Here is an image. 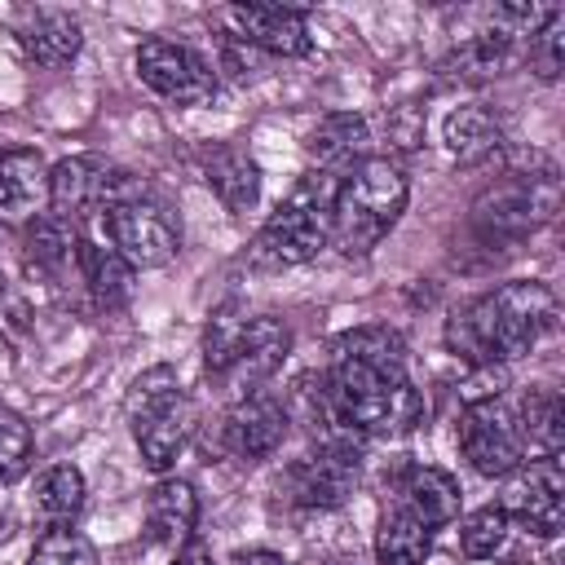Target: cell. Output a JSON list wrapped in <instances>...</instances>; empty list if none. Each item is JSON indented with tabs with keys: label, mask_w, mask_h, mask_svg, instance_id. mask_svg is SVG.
<instances>
[{
	"label": "cell",
	"mask_w": 565,
	"mask_h": 565,
	"mask_svg": "<svg viewBox=\"0 0 565 565\" xmlns=\"http://www.w3.org/2000/svg\"><path fill=\"white\" fill-rule=\"evenodd\" d=\"M406 199H411V181L397 159L388 154L358 159L335 185L327 247H335L340 256H366L397 225V216L406 212Z\"/></svg>",
	"instance_id": "6da1fadb"
},
{
	"label": "cell",
	"mask_w": 565,
	"mask_h": 565,
	"mask_svg": "<svg viewBox=\"0 0 565 565\" xmlns=\"http://www.w3.org/2000/svg\"><path fill=\"white\" fill-rule=\"evenodd\" d=\"M291 353V327L274 313L234 318L221 309L203 335V366L207 380H216L234 402L247 393H260Z\"/></svg>",
	"instance_id": "7a4b0ae2"
},
{
	"label": "cell",
	"mask_w": 565,
	"mask_h": 565,
	"mask_svg": "<svg viewBox=\"0 0 565 565\" xmlns=\"http://www.w3.org/2000/svg\"><path fill=\"white\" fill-rule=\"evenodd\" d=\"M340 177L344 172H327V168L309 172L278 203V212L256 230L252 260L269 265V269H291V265L313 260L327 247V234H331V199H335Z\"/></svg>",
	"instance_id": "3957f363"
},
{
	"label": "cell",
	"mask_w": 565,
	"mask_h": 565,
	"mask_svg": "<svg viewBox=\"0 0 565 565\" xmlns=\"http://www.w3.org/2000/svg\"><path fill=\"white\" fill-rule=\"evenodd\" d=\"M561 207V185H556V168L547 172H508L503 181L486 185L472 203V221L486 238L494 243H516L525 234H534L539 225H547Z\"/></svg>",
	"instance_id": "277c9868"
},
{
	"label": "cell",
	"mask_w": 565,
	"mask_h": 565,
	"mask_svg": "<svg viewBox=\"0 0 565 565\" xmlns=\"http://www.w3.org/2000/svg\"><path fill=\"white\" fill-rule=\"evenodd\" d=\"M102 238L132 265V269H163L177 252H181V225L172 216V207L163 199H154L150 190L124 203L102 207L97 216Z\"/></svg>",
	"instance_id": "5b68a950"
},
{
	"label": "cell",
	"mask_w": 565,
	"mask_h": 565,
	"mask_svg": "<svg viewBox=\"0 0 565 565\" xmlns=\"http://www.w3.org/2000/svg\"><path fill=\"white\" fill-rule=\"evenodd\" d=\"M508 490L499 499L512 530H525L534 539H556L565 525V468L561 455H534L512 477H503Z\"/></svg>",
	"instance_id": "8992f818"
},
{
	"label": "cell",
	"mask_w": 565,
	"mask_h": 565,
	"mask_svg": "<svg viewBox=\"0 0 565 565\" xmlns=\"http://www.w3.org/2000/svg\"><path fill=\"white\" fill-rule=\"evenodd\" d=\"M141 84L172 102V106H203L216 97V71L203 53H194L190 44H177V40H163V35H150L137 44V57H132Z\"/></svg>",
	"instance_id": "52a82bcc"
},
{
	"label": "cell",
	"mask_w": 565,
	"mask_h": 565,
	"mask_svg": "<svg viewBox=\"0 0 565 565\" xmlns=\"http://www.w3.org/2000/svg\"><path fill=\"white\" fill-rule=\"evenodd\" d=\"M490 305H494V327H499V358L503 366L534 353L543 335L556 331L561 322V300L547 282L539 278H516V282H503L490 291Z\"/></svg>",
	"instance_id": "ba28073f"
},
{
	"label": "cell",
	"mask_w": 565,
	"mask_h": 565,
	"mask_svg": "<svg viewBox=\"0 0 565 565\" xmlns=\"http://www.w3.org/2000/svg\"><path fill=\"white\" fill-rule=\"evenodd\" d=\"M459 450L481 477H512L525 463V441L516 428V411L503 397L468 402L459 415Z\"/></svg>",
	"instance_id": "9c48e42d"
},
{
	"label": "cell",
	"mask_w": 565,
	"mask_h": 565,
	"mask_svg": "<svg viewBox=\"0 0 565 565\" xmlns=\"http://www.w3.org/2000/svg\"><path fill=\"white\" fill-rule=\"evenodd\" d=\"M362 450H366V441H318L305 459H296L282 472L287 499L309 508V512L340 508L353 494V486H358Z\"/></svg>",
	"instance_id": "30bf717a"
},
{
	"label": "cell",
	"mask_w": 565,
	"mask_h": 565,
	"mask_svg": "<svg viewBox=\"0 0 565 565\" xmlns=\"http://www.w3.org/2000/svg\"><path fill=\"white\" fill-rule=\"evenodd\" d=\"M225 35L252 44L265 57H305L313 49L309 35V18L291 4H274V0H243L225 9Z\"/></svg>",
	"instance_id": "8fae6325"
},
{
	"label": "cell",
	"mask_w": 565,
	"mask_h": 565,
	"mask_svg": "<svg viewBox=\"0 0 565 565\" xmlns=\"http://www.w3.org/2000/svg\"><path fill=\"white\" fill-rule=\"evenodd\" d=\"M287 406L274 397V393H247L238 402H230V411L221 415V428H216V446L230 455V459H243V463H260L269 459L282 437H287Z\"/></svg>",
	"instance_id": "7c38bea8"
},
{
	"label": "cell",
	"mask_w": 565,
	"mask_h": 565,
	"mask_svg": "<svg viewBox=\"0 0 565 565\" xmlns=\"http://www.w3.org/2000/svg\"><path fill=\"white\" fill-rule=\"evenodd\" d=\"M393 503L406 508L415 521H424L428 530H441L450 521H459V503L463 490L446 468L433 463H402L393 472Z\"/></svg>",
	"instance_id": "4fadbf2b"
},
{
	"label": "cell",
	"mask_w": 565,
	"mask_h": 565,
	"mask_svg": "<svg viewBox=\"0 0 565 565\" xmlns=\"http://www.w3.org/2000/svg\"><path fill=\"white\" fill-rule=\"evenodd\" d=\"M128 424H132V441H137V450H141V463L163 477V472L177 463V455L185 450L190 433H194V406H190V397L181 393V397H172V402H163V406H154V411L128 419Z\"/></svg>",
	"instance_id": "5bb4252c"
},
{
	"label": "cell",
	"mask_w": 565,
	"mask_h": 565,
	"mask_svg": "<svg viewBox=\"0 0 565 565\" xmlns=\"http://www.w3.org/2000/svg\"><path fill=\"white\" fill-rule=\"evenodd\" d=\"M18 49L26 53V62H35L44 71H62V66H71L79 57L84 31L62 9H31L18 22Z\"/></svg>",
	"instance_id": "9a60e30c"
},
{
	"label": "cell",
	"mask_w": 565,
	"mask_h": 565,
	"mask_svg": "<svg viewBox=\"0 0 565 565\" xmlns=\"http://www.w3.org/2000/svg\"><path fill=\"white\" fill-rule=\"evenodd\" d=\"M441 335H446V349H450L463 366H503L490 291H486V296H472V300H463V305H455Z\"/></svg>",
	"instance_id": "2e32d148"
},
{
	"label": "cell",
	"mask_w": 565,
	"mask_h": 565,
	"mask_svg": "<svg viewBox=\"0 0 565 565\" xmlns=\"http://www.w3.org/2000/svg\"><path fill=\"white\" fill-rule=\"evenodd\" d=\"M49 203V163L35 146H0V216H35Z\"/></svg>",
	"instance_id": "e0dca14e"
},
{
	"label": "cell",
	"mask_w": 565,
	"mask_h": 565,
	"mask_svg": "<svg viewBox=\"0 0 565 565\" xmlns=\"http://www.w3.org/2000/svg\"><path fill=\"white\" fill-rule=\"evenodd\" d=\"M194 525H199L194 486L181 481V477H159L146 494V534H150V543L181 547L185 539H194Z\"/></svg>",
	"instance_id": "ac0fdd59"
},
{
	"label": "cell",
	"mask_w": 565,
	"mask_h": 565,
	"mask_svg": "<svg viewBox=\"0 0 565 565\" xmlns=\"http://www.w3.org/2000/svg\"><path fill=\"white\" fill-rule=\"evenodd\" d=\"M441 141H446L455 163L481 168V163L503 154V124H499V115L490 106H477V102L472 106H455L446 115V124H441Z\"/></svg>",
	"instance_id": "d6986e66"
},
{
	"label": "cell",
	"mask_w": 565,
	"mask_h": 565,
	"mask_svg": "<svg viewBox=\"0 0 565 565\" xmlns=\"http://www.w3.org/2000/svg\"><path fill=\"white\" fill-rule=\"evenodd\" d=\"M75 252H79V225L53 216V212H35L26 234H22V256H26V269L49 278V282H62L71 269H75Z\"/></svg>",
	"instance_id": "ffe728a7"
},
{
	"label": "cell",
	"mask_w": 565,
	"mask_h": 565,
	"mask_svg": "<svg viewBox=\"0 0 565 565\" xmlns=\"http://www.w3.org/2000/svg\"><path fill=\"white\" fill-rule=\"evenodd\" d=\"M203 181L225 203V212H234V216L252 212L256 199H260V168L238 146H212V150H203Z\"/></svg>",
	"instance_id": "44dd1931"
},
{
	"label": "cell",
	"mask_w": 565,
	"mask_h": 565,
	"mask_svg": "<svg viewBox=\"0 0 565 565\" xmlns=\"http://www.w3.org/2000/svg\"><path fill=\"white\" fill-rule=\"evenodd\" d=\"M75 274H79V282L93 291L97 305L115 309V305H128V296H132V274H137V269H132L106 238H97V234H79Z\"/></svg>",
	"instance_id": "7402d4cb"
},
{
	"label": "cell",
	"mask_w": 565,
	"mask_h": 565,
	"mask_svg": "<svg viewBox=\"0 0 565 565\" xmlns=\"http://www.w3.org/2000/svg\"><path fill=\"white\" fill-rule=\"evenodd\" d=\"M84 472L75 463H49L40 477H35V490H31V516L40 530H66L79 521L84 512Z\"/></svg>",
	"instance_id": "603a6c76"
},
{
	"label": "cell",
	"mask_w": 565,
	"mask_h": 565,
	"mask_svg": "<svg viewBox=\"0 0 565 565\" xmlns=\"http://www.w3.org/2000/svg\"><path fill=\"white\" fill-rule=\"evenodd\" d=\"M366 141H371V124H366L362 115H353V110H335V115H327V119L309 132L305 150H309V159H313L318 168H327V172H349L358 159H366Z\"/></svg>",
	"instance_id": "cb8c5ba5"
},
{
	"label": "cell",
	"mask_w": 565,
	"mask_h": 565,
	"mask_svg": "<svg viewBox=\"0 0 565 565\" xmlns=\"http://www.w3.org/2000/svg\"><path fill=\"white\" fill-rule=\"evenodd\" d=\"M335 358H349L375 375H388V380H406V340L384 327V322H366V327H353L335 340Z\"/></svg>",
	"instance_id": "d4e9b609"
},
{
	"label": "cell",
	"mask_w": 565,
	"mask_h": 565,
	"mask_svg": "<svg viewBox=\"0 0 565 565\" xmlns=\"http://www.w3.org/2000/svg\"><path fill=\"white\" fill-rule=\"evenodd\" d=\"M433 552V530L406 508L388 503L375 525V565H424Z\"/></svg>",
	"instance_id": "484cf974"
},
{
	"label": "cell",
	"mask_w": 565,
	"mask_h": 565,
	"mask_svg": "<svg viewBox=\"0 0 565 565\" xmlns=\"http://www.w3.org/2000/svg\"><path fill=\"white\" fill-rule=\"evenodd\" d=\"M516 428L525 450L534 446L539 455H561L565 446V402L556 388H530L516 406Z\"/></svg>",
	"instance_id": "4316f807"
},
{
	"label": "cell",
	"mask_w": 565,
	"mask_h": 565,
	"mask_svg": "<svg viewBox=\"0 0 565 565\" xmlns=\"http://www.w3.org/2000/svg\"><path fill=\"white\" fill-rule=\"evenodd\" d=\"M512 53H516V35L503 31V26L494 22V26L477 31V35H468V40L455 49L450 66H459L455 75H472V79H481V75H499V71L512 62Z\"/></svg>",
	"instance_id": "83f0119b"
},
{
	"label": "cell",
	"mask_w": 565,
	"mask_h": 565,
	"mask_svg": "<svg viewBox=\"0 0 565 565\" xmlns=\"http://www.w3.org/2000/svg\"><path fill=\"white\" fill-rule=\"evenodd\" d=\"M508 539H512V521L503 516L499 503H486L459 521V547L472 561H494L508 547Z\"/></svg>",
	"instance_id": "f1b7e54d"
},
{
	"label": "cell",
	"mask_w": 565,
	"mask_h": 565,
	"mask_svg": "<svg viewBox=\"0 0 565 565\" xmlns=\"http://www.w3.org/2000/svg\"><path fill=\"white\" fill-rule=\"evenodd\" d=\"M31 459H35V433L31 424L0 402V486H13L31 472Z\"/></svg>",
	"instance_id": "f546056e"
},
{
	"label": "cell",
	"mask_w": 565,
	"mask_h": 565,
	"mask_svg": "<svg viewBox=\"0 0 565 565\" xmlns=\"http://www.w3.org/2000/svg\"><path fill=\"white\" fill-rule=\"evenodd\" d=\"M26 565H102V561H97V547L75 525H66V530H44Z\"/></svg>",
	"instance_id": "4dcf8cb0"
},
{
	"label": "cell",
	"mask_w": 565,
	"mask_h": 565,
	"mask_svg": "<svg viewBox=\"0 0 565 565\" xmlns=\"http://www.w3.org/2000/svg\"><path fill=\"white\" fill-rule=\"evenodd\" d=\"M172 397H181V380H177V371L163 366V362H159V366H146V371L128 384V393H124V415L137 419V415H146V411L172 402Z\"/></svg>",
	"instance_id": "1f68e13d"
},
{
	"label": "cell",
	"mask_w": 565,
	"mask_h": 565,
	"mask_svg": "<svg viewBox=\"0 0 565 565\" xmlns=\"http://www.w3.org/2000/svg\"><path fill=\"white\" fill-rule=\"evenodd\" d=\"M525 62H530V71H534L539 79H547V84L561 75V66H565V13H556L543 31L530 35Z\"/></svg>",
	"instance_id": "d6a6232c"
},
{
	"label": "cell",
	"mask_w": 565,
	"mask_h": 565,
	"mask_svg": "<svg viewBox=\"0 0 565 565\" xmlns=\"http://www.w3.org/2000/svg\"><path fill=\"white\" fill-rule=\"evenodd\" d=\"M265 53H256L252 44H243V40H234V35H221L216 40V62H212V71H216V79H221V71L225 75H234L238 84H247V79H256L260 71H265Z\"/></svg>",
	"instance_id": "836d02e7"
},
{
	"label": "cell",
	"mask_w": 565,
	"mask_h": 565,
	"mask_svg": "<svg viewBox=\"0 0 565 565\" xmlns=\"http://www.w3.org/2000/svg\"><path fill=\"white\" fill-rule=\"evenodd\" d=\"M508 388V366H468V380H463V406L468 402H490V397H503Z\"/></svg>",
	"instance_id": "e575fe53"
},
{
	"label": "cell",
	"mask_w": 565,
	"mask_h": 565,
	"mask_svg": "<svg viewBox=\"0 0 565 565\" xmlns=\"http://www.w3.org/2000/svg\"><path fill=\"white\" fill-rule=\"evenodd\" d=\"M172 565H216V556H212V547H207V543L194 534V539H185V543L177 547Z\"/></svg>",
	"instance_id": "d590c367"
},
{
	"label": "cell",
	"mask_w": 565,
	"mask_h": 565,
	"mask_svg": "<svg viewBox=\"0 0 565 565\" xmlns=\"http://www.w3.org/2000/svg\"><path fill=\"white\" fill-rule=\"evenodd\" d=\"M230 565H287V561L278 552H269V547H247V552H234Z\"/></svg>",
	"instance_id": "8d00e7d4"
},
{
	"label": "cell",
	"mask_w": 565,
	"mask_h": 565,
	"mask_svg": "<svg viewBox=\"0 0 565 565\" xmlns=\"http://www.w3.org/2000/svg\"><path fill=\"white\" fill-rule=\"evenodd\" d=\"M13 530H18V521H13L9 503H0V543H9V539H13Z\"/></svg>",
	"instance_id": "74e56055"
},
{
	"label": "cell",
	"mask_w": 565,
	"mask_h": 565,
	"mask_svg": "<svg viewBox=\"0 0 565 565\" xmlns=\"http://www.w3.org/2000/svg\"><path fill=\"white\" fill-rule=\"evenodd\" d=\"M0 282H4V278H0Z\"/></svg>",
	"instance_id": "f35d334b"
}]
</instances>
